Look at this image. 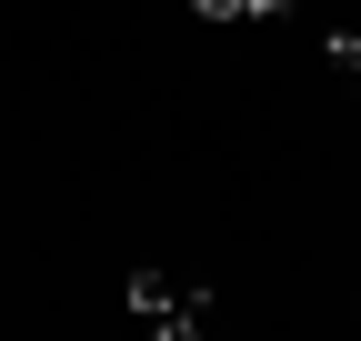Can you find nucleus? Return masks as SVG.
<instances>
[{"label": "nucleus", "instance_id": "obj_3", "mask_svg": "<svg viewBox=\"0 0 361 341\" xmlns=\"http://www.w3.org/2000/svg\"><path fill=\"white\" fill-rule=\"evenodd\" d=\"M331 70L351 80V91H361V30H341V40H331Z\"/></svg>", "mask_w": 361, "mask_h": 341}, {"label": "nucleus", "instance_id": "obj_2", "mask_svg": "<svg viewBox=\"0 0 361 341\" xmlns=\"http://www.w3.org/2000/svg\"><path fill=\"white\" fill-rule=\"evenodd\" d=\"M191 11H201V20H281L291 0H191Z\"/></svg>", "mask_w": 361, "mask_h": 341}, {"label": "nucleus", "instance_id": "obj_1", "mask_svg": "<svg viewBox=\"0 0 361 341\" xmlns=\"http://www.w3.org/2000/svg\"><path fill=\"white\" fill-rule=\"evenodd\" d=\"M130 311H141L151 341H201L221 302H211V291H191V281H171V271H130Z\"/></svg>", "mask_w": 361, "mask_h": 341}]
</instances>
